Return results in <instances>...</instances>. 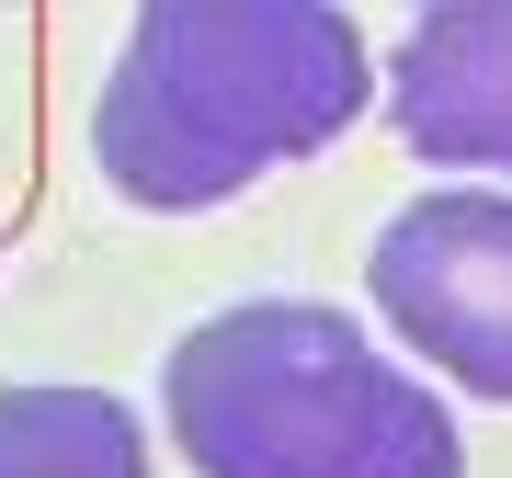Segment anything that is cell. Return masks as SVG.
Segmentation results:
<instances>
[{"label":"cell","mask_w":512,"mask_h":478,"mask_svg":"<svg viewBox=\"0 0 512 478\" xmlns=\"http://www.w3.org/2000/svg\"><path fill=\"white\" fill-rule=\"evenodd\" d=\"M365 103L376 57L342 0H137L92 103V160L148 217H205L262 171L319 160Z\"/></svg>","instance_id":"6da1fadb"},{"label":"cell","mask_w":512,"mask_h":478,"mask_svg":"<svg viewBox=\"0 0 512 478\" xmlns=\"http://www.w3.org/2000/svg\"><path fill=\"white\" fill-rule=\"evenodd\" d=\"M194 478H467L456 410L319 296H239L160 353Z\"/></svg>","instance_id":"7a4b0ae2"},{"label":"cell","mask_w":512,"mask_h":478,"mask_svg":"<svg viewBox=\"0 0 512 478\" xmlns=\"http://www.w3.org/2000/svg\"><path fill=\"white\" fill-rule=\"evenodd\" d=\"M365 296L387 342H410L467 399L512 410V194H421L376 228Z\"/></svg>","instance_id":"3957f363"},{"label":"cell","mask_w":512,"mask_h":478,"mask_svg":"<svg viewBox=\"0 0 512 478\" xmlns=\"http://www.w3.org/2000/svg\"><path fill=\"white\" fill-rule=\"evenodd\" d=\"M387 126L433 171L512 183V0H421L387 57Z\"/></svg>","instance_id":"277c9868"},{"label":"cell","mask_w":512,"mask_h":478,"mask_svg":"<svg viewBox=\"0 0 512 478\" xmlns=\"http://www.w3.org/2000/svg\"><path fill=\"white\" fill-rule=\"evenodd\" d=\"M0 478H148V433L114 387H0Z\"/></svg>","instance_id":"5b68a950"}]
</instances>
